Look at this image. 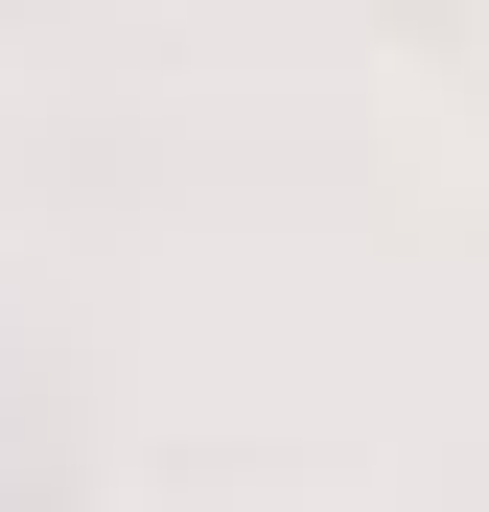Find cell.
Listing matches in <instances>:
<instances>
[{"instance_id": "1", "label": "cell", "mask_w": 489, "mask_h": 512, "mask_svg": "<svg viewBox=\"0 0 489 512\" xmlns=\"http://www.w3.org/2000/svg\"><path fill=\"white\" fill-rule=\"evenodd\" d=\"M420 24H443V47H466V70H489V0H420Z\"/></svg>"}]
</instances>
